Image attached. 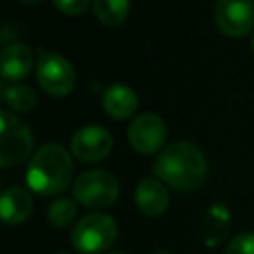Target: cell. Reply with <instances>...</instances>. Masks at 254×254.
Wrapping results in <instances>:
<instances>
[{
    "mask_svg": "<svg viewBox=\"0 0 254 254\" xmlns=\"http://www.w3.org/2000/svg\"><path fill=\"white\" fill-rule=\"evenodd\" d=\"M73 177V161L67 149L58 143L40 147L28 165L26 183L42 196H56L65 190Z\"/></svg>",
    "mask_w": 254,
    "mask_h": 254,
    "instance_id": "2",
    "label": "cell"
},
{
    "mask_svg": "<svg viewBox=\"0 0 254 254\" xmlns=\"http://www.w3.org/2000/svg\"><path fill=\"white\" fill-rule=\"evenodd\" d=\"M224 254H254V232H240L230 238Z\"/></svg>",
    "mask_w": 254,
    "mask_h": 254,
    "instance_id": "18",
    "label": "cell"
},
{
    "mask_svg": "<svg viewBox=\"0 0 254 254\" xmlns=\"http://www.w3.org/2000/svg\"><path fill=\"white\" fill-rule=\"evenodd\" d=\"M151 254H173V252H169V250H153Z\"/></svg>",
    "mask_w": 254,
    "mask_h": 254,
    "instance_id": "21",
    "label": "cell"
},
{
    "mask_svg": "<svg viewBox=\"0 0 254 254\" xmlns=\"http://www.w3.org/2000/svg\"><path fill=\"white\" fill-rule=\"evenodd\" d=\"M127 137L137 153L153 155L167 141V125L157 113H141L135 119H131Z\"/></svg>",
    "mask_w": 254,
    "mask_h": 254,
    "instance_id": "8",
    "label": "cell"
},
{
    "mask_svg": "<svg viewBox=\"0 0 254 254\" xmlns=\"http://www.w3.org/2000/svg\"><path fill=\"white\" fill-rule=\"evenodd\" d=\"M91 2L93 0H52L54 8L58 12H62V14H67V16H79V14H83L89 8Z\"/></svg>",
    "mask_w": 254,
    "mask_h": 254,
    "instance_id": "19",
    "label": "cell"
},
{
    "mask_svg": "<svg viewBox=\"0 0 254 254\" xmlns=\"http://www.w3.org/2000/svg\"><path fill=\"white\" fill-rule=\"evenodd\" d=\"M54 254H69V252H54Z\"/></svg>",
    "mask_w": 254,
    "mask_h": 254,
    "instance_id": "24",
    "label": "cell"
},
{
    "mask_svg": "<svg viewBox=\"0 0 254 254\" xmlns=\"http://www.w3.org/2000/svg\"><path fill=\"white\" fill-rule=\"evenodd\" d=\"M216 28L228 38H242L254 30V0H216Z\"/></svg>",
    "mask_w": 254,
    "mask_h": 254,
    "instance_id": "7",
    "label": "cell"
},
{
    "mask_svg": "<svg viewBox=\"0 0 254 254\" xmlns=\"http://www.w3.org/2000/svg\"><path fill=\"white\" fill-rule=\"evenodd\" d=\"M109 254H127V252H109Z\"/></svg>",
    "mask_w": 254,
    "mask_h": 254,
    "instance_id": "23",
    "label": "cell"
},
{
    "mask_svg": "<svg viewBox=\"0 0 254 254\" xmlns=\"http://www.w3.org/2000/svg\"><path fill=\"white\" fill-rule=\"evenodd\" d=\"M117 238V222L109 214L93 212L79 218L71 230V244L79 254L105 252Z\"/></svg>",
    "mask_w": 254,
    "mask_h": 254,
    "instance_id": "4",
    "label": "cell"
},
{
    "mask_svg": "<svg viewBox=\"0 0 254 254\" xmlns=\"http://www.w3.org/2000/svg\"><path fill=\"white\" fill-rule=\"evenodd\" d=\"M230 230V212L224 204H210L208 210L204 212V218H202V224H200V236H202V242L208 246V248H214L218 246L226 234Z\"/></svg>",
    "mask_w": 254,
    "mask_h": 254,
    "instance_id": "14",
    "label": "cell"
},
{
    "mask_svg": "<svg viewBox=\"0 0 254 254\" xmlns=\"http://www.w3.org/2000/svg\"><path fill=\"white\" fill-rule=\"evenodd\" d=\"M34 208L32 194L24 187H8L4 189L0 196V210H2V220L6 224H20L24 222Z\"/></svg>",
    "mask_w": 254,
    "mask_h": 254,
    "instance_id": "13",
    "label": "cell"
},
{
    "mask_svg": "<svg viewBox=\"0 0 254 254\" xmlns=\"http://www.w3.org/2000/svg\"><path fill=\"white\" fill-rule=\"evenodd\" d=\"M206 173V157L190 141L171 143L155 161V175L177 190H194L202 187Z\"/></svg>",
    "mask_w": 254,
    "mask_h": 254,
    "instance_id": "1",
    "label": "cell"
},
{
    "mask_svg": "<svg viewBox=\"0 0 254 254\" xmlns=\"http://www.w3.org/2000/svg\"><path fill=\"white\" fill-rule=\"evenodd\" d=\"M139 107L137 93L125 83H113L103 93V109L111 119H127Z\"/></svg>",
    "mask_w": 254,
    "mask_h": 254,
    "instance_id": "12",
    "label": "cell"
},
{
    "mask_svg": "<svg viewBox=\"0 0 254 254\" xmlns=\"http://www.w3.org/2000/svg\"><path fill=\"white\" fill-rule=\"evenodd\" d=\"M22 4H26V6H36V4H40L42 0H20Z\"/></svg>",
    "mask_w": 254,
    "mask_h": 254,
    "instance_id": "20",
    "label": "cell"
},
{
    "mask_svg": "<svg viewBox=\"0 0 254 254\" xmlns=\"http://www.w3.org/2000/svg\"><path fill=\"white\" fill-rule=\"evenodd\" d=\"M113 149L111 133L101 125H85L71 137V153L83 163H97L109 157Z\"/></svg>",
    "mask_w": 254,
    "mask_h": 254,
    "instance_id": "9",
    "label": "cell"
},
{
    "mask_svg": "<svg viewBox=\"0 0 254 254\" xmlns=\"http://www.w3.org/2000/svg\"><path fill=\"white\" fill-rule=\"evenodd\" d=\"M169 190L161 179H143L137 185L135 202L145 216L157 218L165 214V210L169 208Z\"/></svg>",
    "mask_w": 254,
    "mask_h": 254,
    "instance_id": "10",
    "label": "cell"
},
{
    "mask_svg": "<svg viewBox=\"0 0 254 254\" xmlns=\"http://www.w3.org/2000/svg\"><path fill=\"white\" fill-rule=\"evenodd\" d=\"M32 65H34V54L26 44L12 42L4 46L0 54V67H2V77L6 81L24 79L32 71Z\"/></svg>",
    "mask_w": 254,
    "mask_h": 254,
    "instance_id": "11",
    "label": "cell"
},
{
    "mask_svg": "<svg viewBox=\"0 0 254 254\" xmlns=\"http://www.w3.org/2000/svg\"><path fill=\"white\" fill-rule=\"evenodd\" d=\"M75 214H77V200L67 196L54 198L46 210V218L54 228H65L67 224L73 222Z\"/></svg>",
    "mask_w": 254,
    "mask_h": 254,
    "instance_id": "17",
    "label": "cell"
},
{
    "mask_svg": "<svg viewBox=\"0 0 254 254\" xmlns=\"http://www.w3.org/2000/svg\"><path fill=\"white\" fill-rule=\"evenodd\" d=\"M0 93H2L4 103H6L12 111H22V113H26V111H32V109L36 107V103H38V97H36L34 89L28 87V85H22V83H14V85L2 83Z\"/></svg>",
    "mask_w": 254,
    "mask_h": 254,
    "instance_id": "16",
    "label": "cell"
},
{
    "mask_svg": "<svg viewBox=\"0 0 254 254\" xmlns=\"http://www.w3.org/2000/svg\"><path fill=\"white\" fill-rule=\"evenodd\" d=\"M34 149V137L28 123L14 111H0V165L4 169L24 163Z\"/></svg>",
    "mask_w": 254,
    "mask_h": 254,
    "instance_id": "3",
    "label": "cell"
},
{
    "mask_svg": "<svg viewBox=\"0 0 254 254\" xmlns=\"http://www.w3.org/2000/svg\"><path fill=\"white\" fill-rule=\"evenodd\" d=\"M119 196V183L115 175L105 169H89L83 171L73 181V198L93 210H101L111 206Z\"/></svg>",
    "mask_w": 254,
    "mask_h": 254,
    "instance_id": "5",
    "label": "cell"
},
{
    "mask_svg": "<svg viewBox=\"0 0 254 254\" xmlns=\"http://www.w3.org/2000/svg\"><path fill=\"white\" fill-rule=\"evenodd\" d=\"M38 85L52 97L69 95L75 87V69L67 58L56 52H42L36 65Z\"/></svg>",
    "mask_w": 254,
    "mask_h": 254,
    "instance_id": "6",
    "label": "cell"
},
{
    "mask_svg": "<svg viewBox=\"0 0 254 254\" xmlns=\"http://www.w3.org/2000/svg\"><path fill=\"white\" fill-rule=\"evenodd\" d=\"M250 46H252V52H254V36H252V42H250Z\"/></svg>",
    "mask_w": 254,
    "mask_h": 254,
    "instance_id": "22",
    "label": "cell"
},
{
    "mask_svg": "<svg viewBox=\"0 0 254 254\" xmlns=\"http://www.w3.org/2000/svg\"><path fill=\"white\" fill-rule=\"evenodd\" d=\"M91 10L103 26H121L131 10V0H93Z\"/></svg>",
    "mask_w": 254,
    "mask_h": 254,
    "instance_id": "15",
    "label": "cell"
}]
</instances>
